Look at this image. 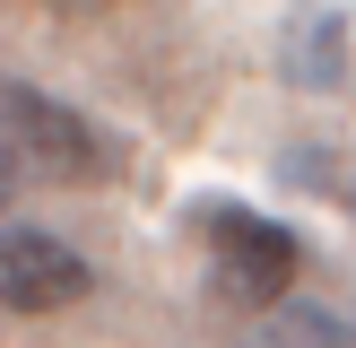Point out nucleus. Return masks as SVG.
Masks as SVG:
<instances>
[{"mask_svg":"<svg viewBox=\"0 0 356 348\" xmlns=\"http://www.w3.org/2000/svg\"><path fill=\"white\" fill-rule=\"evenodd\" d=\"M200 244H209V278H218V296H226V305H252V313L287 305L296 270H305V244H296L278 218L235 209V200L200 209Z\"/></svg>","mask_w":356,"mask_h":348,"instance_id":"f257e3e1","label":"nucleus"},{"mask_svg":"<svg viewBox=\"0 0 356 348\" xmlns=\"http://www.w3.org/2000/svg\"><path fill=\"white\" fill-rule=\"evenodd\" d=\"M0 131H9L26 174H52V183H96L104 174V139L87 131V113H70L44 87H0Z\"/></svg>","mask_w":356,"mask_h":348,"instance_id":"f03ea898","label":"nucleus"},{"mask_svg":"<svg viewBox=\"0 0 356 348\" xmlns=\"http://www.w3.org/2000/svg\"><path fill=\"white\" fill-rule=\"evenodd\" d=\"M87 287H96V270H87L61 235L0 218V305L9 313H70Z\"/></svg>","mask_w":356,"mask_h":348,"instance_id":"7ed1b4c3","label":"nucleus"},{"mask_svg":"<svg viewBox=\"0 0 356 348\" xmlns=\"http://www.w3.org/2000/svg\"><path fill=\"white\" fill-rule=\"evenodd\" d=\"M252 348H348V340H339V322L313 313V305H270V322L252 331Z\"/></svg>","mask_w":356,"mask_h":348,"instance_id":"20e7f679","label":"nucleus"},{"mask_svg":"<svg viewBox=\"0 0 356 348\" xmlns=\"http://www.w3.org/2000/svg\"><path fill=\"white\" fill-rule=\"evenodd\" d=\"M296 79H339V17H313L305 35H296Z\"/></svg>","mask_w":356,"mask_h":348,"instance_id":"39448f33","label":"nucleus"},{"mask_svg":"<svg viewBox=\"0 0 356 348\" xmlns=\"http://www.w3.org/2000/svg\"><path fill=\"white\" fill-rule=\"evenodd\" d=\"M17 183H26V166H17V148H9V131H0V209L17 200Z\"/></svg>","mask_w":356,"mask_h":348,"instance_id":"423d86ee","label":"nucleus"}]
</instances>
